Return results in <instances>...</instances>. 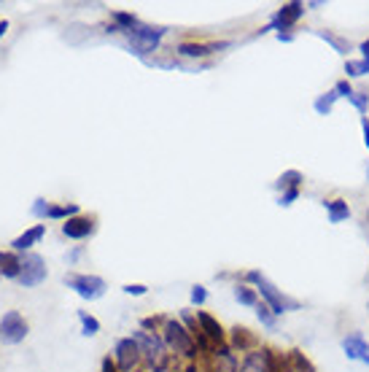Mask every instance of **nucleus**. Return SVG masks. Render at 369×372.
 Segmentation results:
<instances>
[{
    "label": "nucleus",
    "instance_id": "dca6fc26",
    "mask_svg": "<svg viewBox=\"0 0 369 372\" xmlns=\"http://www.w3.org/2000/svg\"><path fill=\"white\" fill-rule=\"evenodd\" d=\"M197 321H200L202 332L208 335V340H213V342H221V340H224V329H221V324L215 321L213 316H208V313L197 310Z\"/></svg>",
    "mask_w": 369,
    "mask_h": 372
},
{
    "label": "nucleus",
    "instance_id": "f3484780",
    "mask_svg": "<svg viewBox=\"0 0 369 372\" xmlns=\"http://www.w3.org/2000/svg\"><path fill=\"white\" fill-rule=\"evenodd\" d=\"M213 372H237V359H234L230 348H215Z\"/></svg>",
    "mask_w": 369,
    "mask_h": 372
},
{
    "label": "nucleus",
    "instance_id": "f704fd0d",
    "mask_svg": "<svg viewBox=\"0 0 369 372\" xmlns=\"http://www.w3.org/2000/svg\"><path fill=\"white\" fill-rule=\"evenodd\" d=\"M6 30H8V22H6V19H3V22H0V38H3V35H6Z\"/></svg>",
    "mask_w": 369,
    "mask_h": 372
},
{
    "label": "nucleus",
    "instance_id": "423d86ee",
    "mask_svg": "<svg viewBox=\"0 0 369 372\" xmlns=\"http://www.w3.org/2000/svg\"><path fill=\"white\" fill-rule=\"evenodd\" d=\"M46 264L44 259L38 256V254H25L22 256V273H19V283L25 286V289H32V286H38V283H44L46 280Z\"/></svg>",
    "mask_w": 369,
    "mask_h": 372
},
{
    "label": "nucleus",
    "instance_id": "9d476101",
    "mask_svg": "<svg viewBox=\"0 0 369 372\" xmlns=\"http://www.w3.org/2000/svg\"><path fill=\"white\" fill-rule=\"evenodd\" d=\"M342 351H345V356L351 359V361H361V364H369V345L367 340L354 332L351 337H345L342 340Z\"/></svg>",
    "mask_w": 369,
    "mask_h": 372
},
{
    "label": "nucleus",
    "instance_id": "2eb2a0df",
    "mask_svg": "<svg viewBox=\"0 0 369 372\" xmlns=\"http://www.w3.org/2000/svg\"><path fill=\"white\" fill-rule=\"evenodd\" d=\"M19 273H22V259H16V254L11 251H0V275L16 280Z\"/></svg>",
    "mask_w": 369,
    "mask_h": 372
},
{
    "label": "nucleus",
    "instance_id": "72a5a7b5",
    "mask_svg": "<svg viewBox=\"0 0 369 372\" xmlns=\"http://www.w3.org/2000/svg\"><path fill=\"white\" fill-rule=\"evenodd\" d=\"M103 372H116V367L111 364V359H106V361H103Z\"/></svg>",
    "mask_w": 369,
    "mask_h": 372
},
{
    "label": "nucleus",
    "instance_id": "393cba45",
    "mask_svg": "<svg viewBox=\"0 0 369 372\" xmlns=\"http://www.w3.org/2000/svg\"><path fill=\"white\" fill-rule=\"evenodd\" d=\"M345 73H348V76H367L369 73V60L348 62V65H345Z\"/></svg>",
    "mask_w": 369,
    "mask_h": 372
},
{
    "label": "nucleus",
    "instance_id": "6e6552de",
    "mask_svg": "<svg viewBox=\"0 0 369 372\" xmlns=\"http://www.w3.org/2000/svg\"><path fill=\"white\" fill-rule=\"evenodd\" d=\"M140 345L132 337H124L116 342V367L122 372H132L140 364Z\"/></svg>",
    "mask_w": 369,
    "mask_h": 372
},
{
    "label": "nucleus",
    "instance_id": "f257e3e1",
    "mask_svg": "<svg viewBox=\"0 0 369 372\" xmlns=\"http://www.w3.org/2000/svg\"><path fill=\"white\" fill-rule=\"evenodd\" d=\"M132 340L140 345V354L149 359V367L154 372H165L168 370V345L159 340L156 335H151V332H143V329H138V332H132Z\"/></svg>",
    "mask_w": 369,
    "mask_h": 372
},
{
    "label": "nucleus",
    "instance_id": "7ed1b4c3",
    "mask_svg": "<svg viewBox=\"0 0 369 372\" xmlns=\"http://www.w3.org/2000/svg\"><path fill=\"white\" fill-rule=\"evenodd\" d=\"M246 278L254 280V283H259V292H262V297L267 299V308L273 310L275 316H280L283 310H296V308H299V302H296V299H289V297L280 294V292H277L270 280L264 278L259 270H251Z\"/></svg>",
    "mask_w": 369,
    "mask_h": 372
},
{
    "label": "nucleus",
    "instance_id": "c85d7f7f",
    "mask_svg": "<svg viewBox=\"0 0 369 372\" xmlns=\"http://www.w3.org/2000/svg\"><path fill=\"white\" fill-rule=\"evenodd\" d=\"M205 299H208V292H205L202 286H194V289H192V302H194V305H202Z\"/></svg>",
    "mask_w": 369,
    "mask_h": 372
},
{
    "label": "nucleus",
    "instance_id": "bb28decb",
    "mask_svg": "<svg viewBox=\"0 0 369 372\" xmlns=\"http://www.w3.org/2000/svg\"><path fill=\"white\" fill-rule=\"evenodd\" d=\"M348 100H351L356 108L364 113V111H367V103H369V94L367 92H354L351 97H348Z\"/></svg>",
    "mask_w": 369,
    "mask_h": 372
},
{
    "label": "nucleus",
    "instance_id": "1a4fd4ad",
    "mask_svg": "<svg viewBox=\"0 0 369 372\" xmlns=\"http://www.w3.org/2000/svg\"><path fill=\"white\" fill-rule=\"evenodd\" d=\"M32 213L38 218H73L78 216V205H51L46 200H35L32 205Z\"/></svg>",
    "mask_w": 369,
    "mask_h": 372
},
{
    "label": "nucleus",
    "instance_id": "39448f33",
    "mask_svg": "<svg viewBox=\"0 0 369 372\" xmlns=\"http://www.w3.org/2000/svg\"><path fill=\"white\" fill-rule=\"evenodd\" d=\"M27 321L19 310H8L3 318H0V342L3 345H16L27 337Z\"/></svg>",
    "mask_w": 369,
    "mask_h": 372
},
{
    "label": "nucleus",
    "instance_id": "f8f14e48",
    "mask_svg": "<svg viewBox=\"0 0 369 372\" xmlns=\"http://www.w3.org/2000/svg\"><path fill=\"white\" fill-rule=\"evenodd\" d=\"M302 11H305V6H302V3H289V6H283V8L273 16V22H270V27H267V30L277 27V30L283 32L286 27H292L294 22L302 16Z\"/></svg>",
    "mask_w": 369,
    "mask_h": 372
},
{
    "label": "nucleus",
    "instance_id": "aec40b11",
    "mask_svg": "<svg viewBox=\"0 0 369 372\" xmlns=\"http://www.w3.org/2000/svg\"><path fill=\"white\" fill-rule=\"evenodd\" d=\"M337 97H339V94H337V89H332V92L321 94V97L315 100V111H318L321 116H326L329 111L334 108V103H337Z\"/></svg>",
    "mask_w": 369,
    "mask_h": 372
},
{
    "label": "nucleus",
    "instance_id": "4468645a",
    "mask_svg": "<svg viewBox=\"0 0 369 372\" xmlns=\"http://www.w3.org/2000/svg\"><path fill=\"white\" fill-rule=\"evenodd\" d=\"M44 235H46V224H35L32 230H27L25 235H19L11 246H14V251H27V248L35 246V243H38Z\"/></svg>",
    "mask_w": 369,
    "mask_h": 372
},
{
    "label": "nucleus",
    "instance_id": "ddd939ff",
    "mask_svg": "<svg viewBox=\"0 0 369 372\" xmlns=\"http://www.w3.org/2000/svg\"><path fill=\"white\" fill-rule=\"evenodd\" d=\"M273 356L267 351H251L243 361V372H273Z\"/></svg>",
    "mask_w": 369,
    "mask_h": 372
},
{
    "label": "nucleus",
    "instance_id": "a211bd4d",
    "mask_svg": "<svg viewBox=\"0 0 369 372\" xmlns=\"http://www.w3.org/2000/svg\"><path fill=\"white\" fill-rule=\"evenodd\" d=\"M230 44H218V46H208V44H178V54L181 57H208V54H213L215 49H227Z\"/></svg>",
    "mask_w": 369,
    "mask_h": 372
},
{
    "label": "nucleus",
    "instance_id": "412c9836",
    "mask_svg": "<svg viewBox=\"0 0 369 372\" xmlns=\"http://www.w3.org/2000/svg\"><path fill=\"white\" fill-rule=\"evenodd\" d=\"M78 321H81V326H84V335H87V337H92V335L100 332V321H97L94 316H87L84 310L78 313Z\"/></svg>",
    "mask_w": 369,
    "mask_h": 372
},
{
    "label": "nucleus",
    "instance_id": "20e7f679",
    "mask_svg": "<svg viewBox=\"0 0 369 372\" xmlns=\"http://www.w3.org/2000/svg\"><path fill=\"white\" fill-rule=\"evenodd\" d=\"M165 27H149V25H135L130 30H124V35L130 38V46L135 49V54H149V51H156L162 35H165Z\"/></svg>",
    "mask_w": 369,
    "mask_h": 372
},
{
    "label": "nucleus",
    "instance_id": "c9c22d12",
    "mask_svg": "<svg viewBox=\"0 0 369 372\" xmlns=\"http://www.w3.org/2000/svg\"><path fill=\"white\" fill-rule=\"evenodd\" d=\"M367 178H369V168H367Z\"/></svg>",
    "mask_w": 369,
    "mask_h": 372
},
{
    "label": "nucleus",
    "instance_id": "6ab92c4d",
    "mask_svg": "<svg viewBox=\"0 0 369 372\" xmlns=\"http://www.w3.org/2000/svg\"><path fill=\"white\" fill-rule=\"evenodd\" d=\"M326 205V211H329V221L332 224H339V221H345V218L351 216V208H348V202L345 200H329L323 202Z\"/></svg>",
    "mask_w": 369,
    "mask_h": 372
},
{
    "label": "nucleus",
    "instance_id": "0eeeda50",
    "mask_svg": "<svg viewBox=\"0 0 369 372\" xmlns=\"http://www.w3.org/2000/svg\"><path fill=\"white\" fill-rule=\"evenodd\" d=\"M65 283H68V289H73L84 299H100L106 294V280L97 275H68Z\"/></svg>",
    "mask_w": 369,
    "mask_h": 372
},
{
    "label": "nucleus",
    "instance_id": "b1692460",
    "mask_svg": "<svg viewBox=\"0 0 369 372\" xmlns=\"http://www.w3.org/2000/svg\"><path fill=\"white\" fill-rule=\"evenodd\" d=\"M318 35H321L323 41H329L332 46L337 49L339 54H348V51H351V44H348V41H342V38H337V35H332V32H318Z\"/></svg>",
    "mask_w": 369,
    "mask_h": 372
},
{
    "label": "nucleus",
    "instance_id": "7c9ffc66",
    "mask_svg": "<svg viewBox=\"0 0 369 372\" xmlns=\"http://www.w3.org/2000/svg\"><path fill=\"white\" fill-rule=\"evenodd\" d=\"M299 197V189H292V192H283V197H280V205H292L294 200Z\"/></svg>",
    "mask_w": 369,
    "mask_h": 372
},
{
    "label": "nucleus",
    "instance_id": "4be33fe9",
    "mask_svg": "<svg viewBox=\"0 0 369 372\" xmlns=\"http://www.w3.org/2000/svg\"><path fill=\"white\" fill-rule=\"evenodd\" d=\"M234 299L243 302V305H248V308H256V305H259L254 289H248V286H237V289H234Z\"/></svg>",
    "mask_w": 369,
    "mask_h": 372
},
{
    "label": "nucleus",
    "instance_id": "5701e85b",
    "mask_svg": "<svg viewBox=\"0 0 369 372\" xmlns=\"http://www.w3.org/2000/svg\"><path fill=\"white\" fill-rule=\"evenodd\" d=\"M302 181V173L296 170H289L280 175V181H277V189H286V192H292V189H296V184Z\"/></svg>",
    "mask_w": 369,
    "mask_h": 372
},
{
    "label": "nucleus",
    "instance_id": "2f4dec72",
    "mask_svg": "<svg viewBox=\"0 0 369 372\" xmlns=\"http://www.w3.org/2000/svg\"><path fill=\"white\" fill-rule=\"evenodd\" d=\"M124 292H127V294L140 297V294H146V286H140V283H135V286H132V283H130V286H124Z\"/></svg>",
    "mask_w": 369,
    "mask_h": 372
},
{
    "label": "nucleus",
    "instance_id": "f03ea898",
    "mask_svg": "<svg viewBox=\"0 0 369 372\" xmlns=\"http://www.w3.org/2000/svg\"><path fill=\"white\" fill-rule=\"evenodd\" d=\"M162 342L168 345L170 351H175L178 356H186V359H194L197 354V345L192 340V335L186 332L184 326L178 324V321H165V329H162Z\"/></svg>",
    "mask_w": 369,
    "mask_h": 372
},
{
    "label": "nucleus",
    "instance_id": "473e14b6",
    "mask_svg": "<svg viewBox=\"0 0 369 372\" xmlns=\"http://www.w3.org/2000/svg\"><path fill=\"white\" fill-rule=\"evenodd\" d=\"M361 127H364V143H367L369 149V119H361Z\"/></svg>",
    "mask_w": 369,
    "mask_h": 372
},
{
    "label": "nucleus",
    "instance_id": "c756f323",
    "mask_svg": "<svg viewBox=\"0 0 369 372\" xmlns=\"http://www.w3.org/2000/svg\"><path fill=\"white\" fill-rule=\"evenodd\" d=\"M334 89H337L339 97H351V94H354V89H351V84H348V81H339Z\"/></svg>",
    "mask_w": 369,
    "mask_h": 372
},
{
    "label": "nucleus",
    "instance_id": "9b49d317",
    "mask_svg": "<svg viewBox=\"0 0 369 372\" xmlns=\"http://www.w3.org/2000/svg\"><path fill=\"white\" fill-rule=\"evenodd\" d=\"M92 232H94L92 218L73 216V218H68V221L62 224V235H65V237H70V240H84V237H89Z\"/></svg>",
    "mask_w": 369,
    "mask_h": 372
},
{
    "label": "nucleus",
    "instance_id": "cd10ccee",
    "mask_svg": "<svg viewBox=\"0 0 369 372\" xmlns=\"http://www.w3.org/2000/svg\"><path fill=\"white\" fill-rule=\"evenodd\" d=\"M294 364H296V370L299 372H313V367H310V361L305 356H302V354H299V351H294Z\"/></svg>",
    "mask_w": 369,
    "mask_h": 372
},
{
    "label": "nucleus",
    "instance_id": "a878e982",
    "mask_svg": "<svg viewBox=\"0 0 369 372\" xmlns=\"http://www.w3.org/2000/svg\"><path fill=\"white\" fill-rule=\"evenodd\" d=\"M256 316L267 329H275V313L267 308V305H256Z\"/></svg>",
    "mask_w": 369,
    "mask_h": 372
}]
</instances>
